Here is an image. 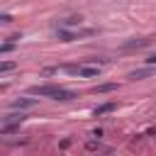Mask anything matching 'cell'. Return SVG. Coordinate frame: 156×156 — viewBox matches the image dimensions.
<instances>
[{
  "instance_id": "7a4b0ae2",
  "label": "cell",
  "mask_w": 156,
  "mask_h": 156,
  "mask_svg": "<svg viewBox=\"0 0 156 156\" xmlns=\"http://www.w3.org/2000/svg\"><path fill=\"white\" fill-rule=\"evenodd\" d=\"M149 73H151L149 68H146V71H136V73H132V78H141V76H149Z\"/></svg>"
},
{
  "instance_id": "6da1fadb",
  "label": "cell",
  "mask_w": 156,
  "mask_h": 156,
  "mask_svg": "<svg viewBox=\"0 0 156 156\" xmlns=\"http://www.w3.org/2000/svg\"><path fill=\"white\" fill-rule=\"evenodd\" d=\"M32 93H39V95H54L56 100H71V98H73V93L61 90V88H51V85H44V88H32Z\"/></svg>"
}]
</instances>
